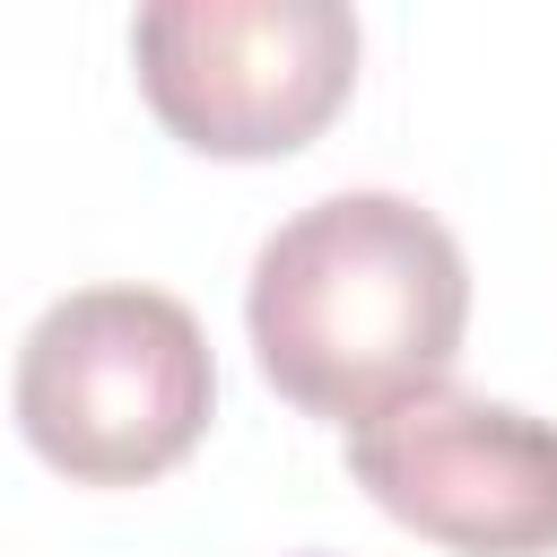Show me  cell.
I'll return each instance as SVG.
<instances>
[{"label": "cell", "mask_w": 557, "mask_h": 557, "mask_svg": "<svg viewBox=\"0 0 557 557\" xmlns=\"http://www.w3.org/2000/svg\"><path fill=\"white\" fill-rule=\"evenodd\" d=\"M244 331L278 400L357 435L453 374L470 331V261L435 209L400 191H331L261 235Z\"/></svg>", "instance_id": "cell-1"}, {"label": "cell", "mask_w": 557, "mask_h": 557, "mask_svg": "<svg viewBox=\"0 0 557 557\" xmlns=\"http://www.w3.org/2000/svg\"><path fill=\"white\" fill-rule=\"evenodd\" d=\"M218 409V366L183 296L78 287L17 348V435L78 487L165 479Z\"/></svg>", "instance_id": "cell-2"}, {"label": "cell", "mask_w": 557, "mask_h": 557, "mask_svg": "<svg viewBox=\"0 0 557 557\" xmlns=\"http://www.w3.org/2000/svg\"><path fill=\"white\" fill-rule=\"evenodd\" d=\"M148 113L226 165L296 157L357 87V17L339 0H157L131 17Z\"/></svg>", "instance_id": "cell-3"}, {"label": "cell", "mask_w": 557, "mask_h": 557, "mask_svg": "<svg viewBox=\"0 0 557 557\" xmlns=\"http://www.w3.org/2000/svg\"><path fill=\"white\" fill-rule=\"evenodd\" d=\"M357 487L418 540L453 557H548L557 548V426L479 400V392H418L348 435Z\"/></svg>", "instance_id": "cell-4"}]
</instances>
